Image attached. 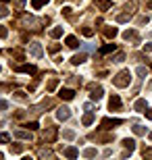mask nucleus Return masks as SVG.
Listing matches in <instances>:
<instances>
[{
    "label": "nucleus",
    "instance_id": "nucleus-44",
    "mask_svg": "<svg viewBox=\"0 0 152 160\" xmlns=\"http://www.w3.org/2000/svg\"><path fill=\"white\" fill-rule=\"evenodd\" d=\"M144 112H146V119H148V121H152V108H146Z\"/></svg>",
    "mask_w": 152,
    "mask_h": 160
},
{
    "label": "nucleus",
    "instance_id": "nucleus-29",
    "mask_svg": "<svg viewBox=\"0 0 152 160\" xmlns=\"http://www.w3.org/2000/svg\"><path fill=\"white\" fill-rule=\"evenodd\" d=\"M63 137H65V139H73V137H75V131H73V129L63 131Z\"/></svg>",
    "mask_w": 152,
    "mask_h": 160
},
{
    "label": "nucleus",
    "instance_id": "nucleus-33",
    "mask_svg": "<svg viewBox=\"0 0 152 160\" xmlns=\"http://www.w3.org/2000/svg\"><path fill=\"white\" fill-rule=\"evenodd\" d=\"M83 156H86V158H94V156H96V150H94V148H88L86 152H83Z\"/></svg>",
    "mask_w": 152,
    "mask_h": 160
},
{
    "label": "nucleus",
    "instance_id": "nucleus-23",
    "mask_svg": "<svg viewBox=\"0 0 152 160\" xmlns=\"http://www.w3.org/2000/svg\"><path fill=\"white\" fill-rule=\"evenodd\" d=\"M56 88H59V79H50V81H48V85H46L48 92H54Z\"/></svg>",
    "mask_w": 152,
    "mask_h": 160
},
{
    "label": "nucleus",
    "instance_id": "nucleus-16",
    "mask_svg": "<svg viewBox=\"0 0 152 160\" xmlns=\"http://www.w3.org/2000/svg\"><path fill=\"white\" fill-rule=\"evenodd\" d=\"M65 44H67L69 48H77V46H79V42H77V38H75V36H67Z\"/></svg>",
    "mask_w": 152,
    "mask_h": 160
},
{
    "label": "nucleus",
    "instance_id": "nucleus-21",
    "mask_svg": "<svg viewBox=\"0 0 152 160\" xmlns=\"http://www.w3.org/2000/svg\"><path fill=\"white\" fill-rule=\"evenodd\" d=\"M117 33H119L117 27H104V36H106V38H111V40H113V38L117 36Z\"/></svg>",
    "mask_w": 152,
    "mask_h": 160
},
{
    "label": "nucleus",
    "instance_id": "nucleus-14",
    "mask_svg": "<svg viewBox=\"0 0 152 160\" xmlns=\"http://www.w3.org/2000/svg\"><path fill=\"white\" fill-rule=\"evenodd\" d=\"M115 50H117L115 44H104V46L100 48V54H111V52H115Z\"/></svg>",
    "mask_w": 152,
    "mask_h": 160
},
{
    "label": "nucleus",
    "instance_id": "nucleus-1",
    "mask_svg": "<svg viewBox=\"0 0 152 160\" xmlns=\"http://www.w3.org/2000/svg\"><path fill=\"white\" fill-rule=\"evenodd\" d=\"M113 83L117 85V88H127L129 83H131V73L127 71V69H123V71H119L115 77H113Z\"/></svg>",
    "mask_w": 152,
    "mask_h": 160
},
{
    "label": "nucleus",
    "instance_id": "nucleus-50",
    "mask_svg": "<svg viewBox=\"0 0 152 160\" xmlns=\"http://www.w3.org/2000/svg\"><path fill=\"white\" fill-rule=\"evenodd\" d=\"M0 2H8V0H0Z\"/></svg>",
    "mask_w": 152,
    "mask_h": 160
},
{
    "label": "nucleus",
    "instance_id": "nucleus-34",
    "mask_svg": "<svg viewBox=\"0 0 152 160\" xmlns=\"http://www.w3.org/2000/svg\"><path fill=\"white\" fill-rule=\"evenodd\" d=\"M11 54L15 56V58H19V60H23V56H25V54L21 52V50H11Z\"/></svg>",
    "mask_w": 152,
    "mask_h": 160
},
{
    "label": "nucleus",
    "instance_id": "nucleus-49",
    "mask_svg": "<svg viewBox=\"0 0 152 160\" xmlns=\"http://www.w3.org/2000/svg\"><path fill=\"white\" fill-rule=\"evenodd\" d=\"M146 8H150V11H152V0H148V2H146Z\"/></svg>",
    "mask_w": 152,
    "mask_h": 160
},
{
    "label": "nucleus",
    "instance_id": "nucleus-52",
    "mask_svg": "<svg viewBox=\"0 0 152 160\" xmlns=\"http://www.w3.org/2000/svg\"><path fill=\"white\" fill-rule=\"evenodd\" d=\"M150 69H152V65H150Z\"/></svg>",
    "mask_w": 152,
    "mask_h": 160
},
{
    "label": "nucleus",
    "instance_id": "nucleus-51",
    "mask_svg": "<svg viewBox=\"0 0 152 160\" xmlns=\"http://www.w3.org/2000/svg\"><path fill=\"white\" fill-rule=\"evenodd\" d=\"M150 139H152V133H150Z\"/></svg>",
    "mask_w": 152,
    "mask_h": 160
},
{
    "label": "nucleus",
    "instance_id": "nucleus-48",
    "mask_svg": "<svg viewBox=\"0 0 152 160\" xmlns=\"http://www.w3.org/2000/svg\"><path fill=\"white\" fill-rule=\"evenodd\" d=\"M25 6V0H17V8H23Z\"/></svg>",
    "mask_w": 152,
    "mask_h": 160
},
{
    "label": "nucleus",
    "instance_id": "nucleus-13",
    "mask_svg": "<svg viewBox=\"0 0 152 160\" xmlns=\"http://www.w3.org/2000/svg\"><path fill=\"white\" fill-rule=\"evenodd\" d=\"M96 6H98L100 11H108V8L113 6V2L111 0H96Z\"/></svg>",
    "mask_w": 152,
    "mask_h": 160
},
{
    "label": "nucleus",
    "instance_id": "nucleus-30",
    "mask_svg": "<svg viewBox=\"0 0 152 160\" xmlns=\"http://www.w3.org/2000/svg\"><path fill=\"white\" fill-rule=\"evenodd\" d=\"M52 152H50V150H46V148H44V150H40V158H52Z\"/></svg>",
    "mask_w": 152,
    "mask_h": 160
},
{
    "label": "nucleus",
    "instance_id": "nucleus-40",
    "mask_svg": "<svg viewBox=\"0 0 152 160\" xmlns=\"http://www.w3.org/2000/svg\"><path fill=\"white\" fill-rule=\"evenodd\" d=\"M71 12H73V8H71V6H63V15L71 17Z\"/></svg>",
    "mask_w": 152,
    "mask_h": 160
},
{
    "label": "nucleus",
    "instance_id": "nucleus-22",
    "mask_svg": "<svg viewBox=\"0 0 152 160\" xmlns=\"http://www.w3.org/2000/svg\"><path fill=\"white\" fill-rule=\"evenodd\" d=\"M81 123L83 125H92L94 123V114L92 112H86V114H83V119H81Z\"/></svg>",
    "mask_w": 152,
    "mask_h": 160
},
{
    "label": "nucleus",
    "instance_id": "nucleus-26",
    "mask_svg": "<svg viewBox=\"0 0 152 160\" xmlns=\"http://www.w3.org/2000/svg\"><path fill=\"white\" fill-rule=\"evenodd\" d=\"M111 60H113V62H123V60H125V54H123V52H117Z\"/></svg>",
    "mask_w": 152,
    "mask_h": 160
},
{
    "label": "nucleus",
    "instance_id": "nucleus-18",
    "mask_svg": "<svg viewBox=\"0 0 152 160\" xmlns=\"http://www.w3.org/2000/svg\"><path fill=\"white\" fill-rule=\"evenodd\" d=\"M123 146H125L129 152H134V150H135V139H129V137H125V139H123Z\"/></svg>",
    "mask_w": 152,
    "mask_h": 160
},
{
    "label": "nucleus",
    "instance_id": "nucleus-5",
    "mask_svg": "<svg viewBox=\"0 0 152 160\" xmlns=\"http://www.w3.org/2000/svg\"><path fill=\"white\" fill-rule=\"evenodd\" d=\"M117 125H123V119H102V129H113Z\"/></svg>",
    "mask_w": 152,
    "mask_h": 160
},
{
    "label": "nucleus",
    "instance_id": "nucleus-43",
    "mask_svg": "<svg viewBox=\"0 0 152 160\" xmlns=\"http://www.w3.org/2000/svg\"><path fill=\"white\" fill-rule=\"evenodd\" d=\"M144 158H152V148L144 150Z\"/></svg>",
    "mask_w": 152,
    "mask_h": 160
},
{
    "label": "nucleus",
    "instance_id": "nucleus-45",
    "mask_svg": "<svg viewBox=\"0 0 152 160\" xmlns=\"http://www.w3.org/2000/svg\"><path fill=\"white\" fill-rule=\"evenodd\" d=\"M144 50H146V52H152V42H148V44H144Z\"/></svg>",
    "mask_w": 152,
    "mask_h": 160
},
{
    "label": "nucleus",
    "instance_id": "nucleus-12",
    "mask_svg": "<svg viewBox=\"0 0 152 160\" xmlns=\"http://www.w3.org/2000/svg\"><path fill=\"white\" fill-rule=\"evenodd\" d=\"M67 158H77L79 156V152H77V148H73V146H69V148H65V152H63Z\"/></svg>",
    "mask_w": 152,
    "mask_h": 160
},
{
    "label": "nucleus",
    "instance_id": "nucleus-17",
    "mask_svg": "<svg viewBox=\"0 0 152 160\" xmlns=\"http://www.w3.org/2000/svg\"><path fill=\"white\" fill-rule=\"evenodd\" d=\"M86 58H88V56L81 52V54H75V56L71 58V62H73V65H81V62H86Z\"/></svg>",
    "mask_w": 152,
    "mask_h": 160
},
{
    "label": "nucleus",
    "instance_id": "nucleus-8",
    "mask_svg": "<svg viewBox=\"0 0 152 160\" xmlns=\"http://www.w3.org/2000/svg\"><path fill=\"white\" fill-rule=\"evenodd\" d=\"M108 108H111V110H119V108H121V98H119L117 94L111 96V100H108Z\"/></svg>",
    "mask_w": 152,
    "mask_h": 160
},
{
    "label": "nucleus",
    "instance_id": "nucleus-39",
    "mask_svg": "<svg viewBox=\"0 0 152 160\" xmlns=\"http://www.w3.org/2000/svg\"><path fill=\"white\" fill-rule=\"evenodd\" d=\"M8 36V29H6L4 25H0V38H6Z\"/></svg>",
    "mask_w": 152,
    "mask_h": 160
},
{
    "label": "nucleus",
    "instance_id": "nucleus-4",
    "mask_svg": "<svg viewBox=\"0 0 152 160\" xmlns=\"http://www.w3.org/2000/svg\"><path fill=\"white\" fill-rule=\"evenodd\" d=\"M15 71L27 73V75H35V73H38V69H35L34 65H17V67H15Z\"/></svg>",
    "mask_w": 152,
    "mask_h": 160
},
{
    "label": "nucleus",
    "instance_id": "nucleus-2",
    "mask_svg": "<svg viewBox=\"0 0 152 160\" xmlns=\"http://www.w3.org/2000/svg\"><path fill=\"white\" fill-rule=\"evenodd\" d=\"M102 94H104V89L100 88V85H96V83H92V85H90V98H92V100H100V98H102Z\"/></svg>",
    "mask_w": 152,
    "mask_h": 160
},
{
    "label": "nucleus",
    "instance_id": "nucleus-28",
    "mask_svg": "<svg viewBox=\"0 0 152 160\" xmlns=\"http://www.w3.org/2000/svg\"><path fill=\"white\" fill-rule=\"evenodd\" d=\"M11 152L13 154H21V152H23V146H21V143H15V146H11Z\"/></svg>",
    "mask_w": 152,
    "mask_h": 160
},
{
    "label": "nucleus",
    "instance_id": "nucleus-24",
    "mask_svg": "<svg viewBox=\"0 0 152 160\" xmlns=\"http://www.w3.org/2000/svg\"><path fill=\"white\" fill-rule=\"evenodd\" d=\"M94 139H102V142H111L113 139V135H104V133H94Z\"/></svg>",
    "mask_w": 152,
    "mask_h": 160
},
{
    "label": "nucleus",
    "instance_id": "nucleus-11",
    "mask_svg": "<svg viewBox=\"0 0 152 160\" xmlns=\"http://www.w3.org/2000/svg\"><path fill=\"white\" fill-rule=\"evenodd\" d=\"M15 137H19V139H31V133H29V129L25 131V129H17L15 131Z\"/></svg>",
    "mask_w": 152,
    "mask_h": 160
},
{
    "label": "nucleus",
    "instance_id": "nucleus-36",
    "mask_svg": "<svg viewBox=\"0 0 152 160\" xmlns=\"http://www.w3.org/2000/svg\"><path fill=\"white\" fill-rule=\"evenodd\" d=\"M25 127H27V129H29V131H35V129H38V127H40V125L35 123V121H31V123H27V125H25Z\"/></svg>",
    "mask_w": 152,
    "mask_h": 160
},
{
    "label": "nucleus",
    "instance_id": "nucleus-20",
    "mask_svg": "<svg viewBox=\"0 0 152 160\" xmlns=\"http://www.w3.org/2000/svg\"><path fill=\"white\" fill-rule=\"evenodd\" d=\"M144 108H146V100H135L134 110H138V112H144Z\"/></svg>",
    "mask_w": 152,
    "mask_h": 160
},
{
    "label": "nucleus",
    "instance_id": "nucleus-27",
    "mask_svg": "<svg viewBox=\"0 0 152 160\" xmlns=\"http://www.w3.org/2000/svg\"><path fill=\"white\" fill-rule=\"evenodd\" d=\"M134 133H135V135H146V129H144L142 125H135V127H134Z\"/></svg>",
    "mask_w": 152,
    "mask_h": 160
},
{
    "label": "nucleus",
    "instance_id": "nucleus-3",
    "mask_svg": "<svg viewBox=\"0 0 152 160\" xmlns=\"http://www.w3.org/2000/svg\"><path fill=\"white\" fill-rule=\"evenodd\" d=\"M56 135H59L56 127H48V129L44 131V142H46V143H52L54 139H56Z\"/></svg>",
    "mask_w": 152,
    "mask_h": 160
},
{
    "label": "nucleus",
    "instance_id": "nucleus-9",
    "mask_svg": "<svg viewBox=\"0 0 152 160\" xmlns=\"http://www.w3.org/2000/svg\"><path fill=\"white\" fill-rule=\"evenodd\" d=\"M59 96L63 98V100H73V98H75V92H73V89H69V88H63L59 92Z\"/></svg>",
    "mask_w": 152,
    "mask_h": 160
},
{
    "label": "nucleus",
    "instance_id": "nucleus-35",
    "mask_svg": "<svg viewBox=\"0 0 152 160\" xmlns=\"http://www.w3.org/2000/svg\"><path fill=\"white\" fill-rule=\"evenodd\" d=\"M135 73H138V75H140V77H146V75H148L146 67H138V71H135Z\"/></svg>",
    "mask_w": 152,
    "mask_h": 160
},
{
    "label": "nucleus",
    "instance_id": "nucleus-47",
    "mask_svg": "<svg viewBox=\"0 0 152 160\" xmlns=\"http://www.w3.org/2000/svg\"><path fill=\"white\" fill-rule=\"evenodd\" d=\"M138 23H140V25H144V23H148V17H140V19H138Z\"/></svg>",
    "mask_w": 152,
    "mask_h": 160
},
{
    "label": "nucleus",
    "instance_id": "nucleus-7",
    "mask_svg": "<svg viewBox=\"0 0 152 160\" xmlns=\"http://www.w3.org/2000/svg\"><path fill=\"white\" fill-rule=\"evenodd\" d=\"M71 117V108H67V106H60L59 110H56V119L59 121H67Z\"/></svg>",
    "mask_w": 152,
    "mask_h": 160
},
{
    "label": "nucleus",
    "instance_id": "nucleus-25",
    "mask_svg": "<svg viewBox=\"0 0 152 160\" xmlns=\"http://www.w3.org/2000/svg\"><path fill=\"white\" fill-rule=\"evenodd\" d=\"M50 36L52 38H60L63 36V27H54V29H50Z\"/></svg>",
    "mask_w": 152,
    "mask_h": 160
},
{
    "label": "nucleus",
    "instance_id": "nucleus-10",
    "mask_svg": "<svg viewBox=\"0 0 152 160\" xmlns=\"http://www.w3.org/2000/svg\"><path fill=\"white\" fill-rule=\"evenodd\" d=\"M123 40H131V42H138V31L135 29H127V31H123Z\"/></svg>",
    "mask_w": 152,
    "mask_h": 160
},
{
    "label": "nucleus",
    "instance_id": "nucleus-38",
    "mask_svg": "<svg viewBox=\"0 0 152 160\" xmlns=\"http://www.w3.org/2000/svg\"><path fill=\"white\" fill-rule=\"evenodd\" d=\"M8 139H11L8 133H0V143H8Z\"/></svg>",
    "mask_w": 152,
    "mask_h": 160
},
{
    "label": "nucleus",
    "instance_id": "nucleus-15",
    "mask_svg": "<svg viewBox=\"0 0 152 160\" xmlns=\"http://www.w3.org/2000/svg\"><path fill=\"white\" fill-rule=\"evenodd\" d=\"M131 15H134V12L125 11V12H121V15H117V21H119V23H127L129 19H131Z\"/></svg>",
    "mask_w": 152,
    "mask_h": 160
},
{
    "label": "nucleus",
    "instance_id": "nucleus-19",
    "mask_svg": "<svg viewBox=\"0 0 152 160\" xmlns=\"http://www.w3.org/2000/svg\"><path fill=\"white\" fill-rule=\"evenodd\" d=\"M48 2H50V0H31V8L38 11V8H42V6H46Z\"/></svg>",
    "mask_w": 152,
    "mask_h": 160
},
{
    "label": "nucleus",
    "instance_id": "nucleus-41",
    "mask_svg": "<svg viewBox=\"0 0 152 160\" xmlns=\"http://www.w3.org/2000/svg\"><path fill=\"white\" fill-rule=\"evenodd\" d=\"M15 98H17V100H25V94L23 92H15Z\"/></svg>",
    "mask_w": 152,
    "mask_h": 160
},
{
    "label": "nucleus",
    "instance_id": "nucleus-42",
    "mask_svg": "<svg viewBox=\"0 0 152 160\" xmlns=\"http://www.w3.org/2000/svg\"><path fill=\"white\" fill-rule=\"evenodd\" d=\"M8 108V102L6 100H0V110H6Z\"/></svg>",
    "mask_w": 152,
    "mask_h": 160
},
{
    "label": "nucleus",
    "instance_id": "nucleus-32",
    "mask_svg": "<svg viewBox=\"0 0 152 160\" xmlns=\"http://www.w3.org/2000/svg\"><path fill=\"white\" fill-rule=\"evenodd\" d=\"M81 33H83L86 38H92V36H94V29H92V27H83Z\"/></svg>",
    "mask_w": 152,
    "mask_h": 160
},
{
    "label": "nucleus",
    "instance_id": "nucleus-37",
    "mask_svg": "<svg viewBox=\"0 0 152 160\" xmlns=\"http://www.w3.org/2000/svg\"><path fill=\"white\" fill-rule=\"evenodd\" d=\"M4 17H8V8L6 6H0V19H4Z\"/></svg>",
    "mask_w": 152,
    "mask_h": 160
},
{
    "label": "nucleus",
    "instance_id": "nucleus-46",
    "mask_svg": "<svg viewBox=\"0 0 152 160\" xmlns=\"http://www.w3.org/2000/svg\"><path fill=\"white\" fill-rule=\"evenodd\" d=\"M59 48H60L59 44H52V46H50V52H59Z\"/></svg>",
    "mask_w": 152,
    "mask_h": 160
},
{
    "label": "nucleus",
    "instance_id": "nucleus-6",
    "mask_svg": "<svg viewBox=\"0 0 152 160\" xmlns=\"http://www.w3.org/2000/svg\"><path fill=\"white\" fill-rule=\"evenodd\" d=\"M29 54H31V56H35V58H40L42 54H44V50H42V44L34 42V44L29 46Z\"/></svg>",
    "mask_w": 152,
    "mask_h": 160
},
{
    "label": "nucleus",
    "instance_id": "nucleus-31",
    "mask_svg": "<svg viewBox=\"0 0 152 160\" xmlns=\"http://www.w3.org/2000/svg\"><path fill=\"white\" fill-rule=\"evenodd\" d=\"M23 25H38V21L34 17H23Z\"/></svg>",
    "mask_w": 152,
    "mask_h": 160
}]
</instances>
